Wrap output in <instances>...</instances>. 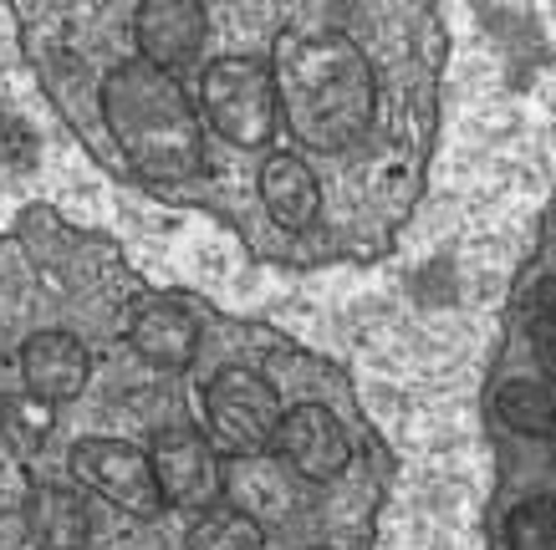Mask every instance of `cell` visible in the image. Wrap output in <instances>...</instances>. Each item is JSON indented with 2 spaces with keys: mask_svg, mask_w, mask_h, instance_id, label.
Segmentation results:
<instances>
[{
  "mask_svg": "<svg viewBox=\"0 0 556 550\" xmlns=\"http://www.w3.org/2000/svg\"><path fill=\"white\" fill-rule=\"evenodd\" d=\"M536 321H556V276L536 285Z\"/></svg>",
  "mask_w": 556,
  "mask_h": 550,
  "instance_id": "cell-18",
  "label": "cell"
},
{
  "mask_svg": "<svg viewBox=\"0 0 556 550\" xmlns=\"http://www.w3.org/2000/svg\"><path fill=\"white\" fill-rule=\"evenodd\" d=\"M102 117L128 168L149 183H179L200 174L204 117L169 67H153L149 56L113 67L102 82Z\"/></svg>",
  "mask_w": 556,
  "mask_h": 550,
  "instance_id": "cell-2",
  "label": "cell"
},
{
  "mask_svg": "<svg viewBox=\"0 0 556 550\" xmlns=\"http://www.w3.org/2000/svg\"><path fill=\"white\" fill-rule=\"evenodd\" d=\"M276 87H281V117L291 123L296 143L312 153L353 149L372 128L378 82H372V62L353 36L317 31L281 41Z\"/></svg>",
  "mask_w": 556,
  "mask_h": 550,
  "instance_id": "cell-1",
  "label": "cell"
},
{
  "mask_svg": "<svg viewBox=\"0 0 556 550\" xmlns=\"http://www.w3.org/2000/svg\"><path fill=\"white\" fill-rule=\"evenodd\" d=\"M128 342H134V351L143 362L164 367V372H179L200 351V321L189 317L179 300H149L134 317V327H128Z\"/></svg>",
  "mask_w": 556,
  "mask_h": 550,
  "instance_id": "cell-12",
  "label": "cell"
},
{
  "mask_svg": "<svg viewBox=\"0 0 556 550\" xmlns=\"http://www.w3.org/2000/svg\"><path fill=\"white\" fill-rule=\"evenodd\" d=\"M276 453L287 459L306 484H332L353 459V444H348V429L338 423L332 408L321 402H296L281 418V434H276Z\"/></svg>",
  "mask_w": 556,
  "mask_h": 550,
  "instance_id": "cell-8",
  "label": "cell"
},
{
  "mask_svg": "<svg viewBox=\"0 0 556 550\" xmlns=\"http://www.w3.org/2000/svg\"><path fill=\"white\" fill-rule=\"evenodd\" d=\"M261 204L281 230H312L321 215V183L317 168L302 153H270L261 164Z\"/></svg>",
  "mask_w": 556,
  "mask_h": 550,
  "instance_id": "cell-11",
  "label": "cell"
},
{
  "mask_svg": "<svg viewBox=\"0 0 556 550\" xmlns=\"http://www.w3.org/2000/svg\"><path fill=\"white\" fill-rule=\"evenodd\" d=\"M87 347L72 332H36L21 351V378L36 402H72L87 387Z\"/></svg>",
  "mask_w": 556,
  "mask_h": 550,
  "instance_id": "cell-10",
  "label": "cell"
},
{
  "mask_svg": "<svg viewBox=\"0 0 556 550\" xmlns=\"http://www.w3.org/2000/svg\"><path fill=\"white\" fill-rule=\"evenodd\" d=\"M312 550H327V546H312Z\"/></svg>",
  "mask_w": 556,
  "mask_h": 550,
  "instance_id": "cell-19",
  "label": "cell"
},
{
  "mask_svg": "<svg viewBox=\"0 0 556 550\" xmlns=\"http://www.w3.org/2000/svg\"><path fill=\"white\" fill-rule=\"evenodd\" d=\"M72 474L92 495H102L108 504H118L138 520H153L164 510V489H159L149 449H134L123 438H83L72 449Z\"/></svg>",
  "mask_w": 556,
  "mask_h": 550,
  "instance_id": "cell-6",
  "label": "cell"
},
{
  "mask_svg": "<svg viewBox=\"0 0 556 550\" xmlns=\"http://www.w3.org/2000/svg\"><path fill=\"white\" fill-rule=\"evenodd\" d=\"M495 418L521 438H552L556 434L552 383H536V378H510V383H501L495 387Z\"/></svg>",
  "mask_w": 556,
  "mask_h": 550,
  "instance_id": "cell-14",
  "label": "cell"
},
{
  "mask_svg": "<svg viewBox=\"0 0 556 550\" xmlns=\"http://www.w3.org/2000/svg\"><path fill=\"white\" fill-rule=\"evenodd\" d=\"M531 347H536L541 372L556 383V321H531Z\"/></svg>",
  "mask_w": 556,
  "mask_h": 550,
  "instance_id": "cell-17",
  "label": "cell"
},
{
  "mask_svg": "<svg viewBox=\"0 0 556 550\" xmlns=\"http://www.w3.org/2000/svg\"><path fill=\"white\" fill-rule=\"evenodd\" d=\"M185 550H266V525L240 515L236 504H210L189 525Z\"/></svg>",
  "mask_w": 556,
  "mask_h": 550,
  "instance_id": "cell-15",
  "label": "cell"
},
{
  "mask_svg": "<svg viewBox=\"0 0 556 550\" xmlns=\"http://www.w3.org/2000/svg\"><path fill=\"white\" fill-rule=\"evenodd\" d=\"M302 474L281 459L276 449L266 453H230L225 459V504H236L240 515L255 525H281L302 504Z\"/></svg>",
  "mask_w": 556,
  "mask_h": 550,
  "instance_id": "cell-7",
  "label": "cell"
},
{
  "mask_svg": "<svg viewBox=\"0 0 556 550\" xmlns=\"http://www.w3.org/2000/svg\"><path fill=\"white\" fill-rule=\"evenodd\" d=\"M204 31H210L204 0H138L134 36L153 67L179 72L185 62H194L204 47Z\"/></svg>",
  "mask_w": 556,
  "mask_h": 550,
  "instance_id": "cell-9",
  "label": "cell"
},
{
  "mask_svg": "<svg viewBox=\"0 0 556 550\" xmlns=\"http://www.w3.org/2000/svg\"><path fill=\"white\" fill-rule=\"evenodd\" d=\"M281 393L255 367H225L204 387V423L219 453H266L281 434Z\"/></svg>",
  "mask_w": 556,
  "mask_h": 550,
  "instance_id": "cell-4",
  "label": "cell"
},
{
  "mask_svg": "<svg viewBox=\"0 0 556 550\" xmlns=\"http://www.w3.org/2000/svg\"><path fill=\"white\" fill-rule=\"evenodd\" d=\"M153 474L164 489V504L174 510H210L225 500V464H219L215 438L200 434L194 423H169L149 444Z\"/></svg>",
  "mask_w": 556,
  "mask_h": 550,
  "instance_id": "cell-5",
  "label": "cell"
},
{
  "mask_svg": "<svg viewBox=\"0 0 556 550\" xmlns=\"http://www.w3.org/2000/svg\"><path fill=\"white\" fill-rule=\"evenodd\" d=\"M506 550H556V500L536 495L506 515Z\"/></svg>",
  "mask_w": 556,
  "mask_h": 550,
  "instance_id": "cell-16",
  "label": "cell"
},
{
  "mask_svg": "<svg viewBox=\"0 0 556 550\" xmlns=\"http://www.w3.org/2000/svg\"><path fill=\"white\" fill-rule=\"evenodd\" d=\"M200 117L236 149H261L281 128L276 67L255 56H219L200 72Z\"/></svg>",
  "mask_w": 556,
  "mask_h": 550,
  "instance_id": "cell-3",
  "label": "cell"
},
{
  "mask_svg": "<svg viewBox=\"0 0 556 550\" xmlns=\"http://www.w3.org/2000/svg\"><path fill=\"white\" fill-rule=\"evenodd\" d=\"M26 520H31L36 546H47V550H87V540H92V510L67 484L36 489Z\"/></svg>",
  "mask_w": 556,
  "mask_h": 550,
  "instance_id": "cell-13",
  "label": "cell"
}]
</instances>
